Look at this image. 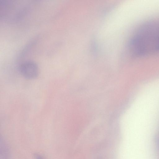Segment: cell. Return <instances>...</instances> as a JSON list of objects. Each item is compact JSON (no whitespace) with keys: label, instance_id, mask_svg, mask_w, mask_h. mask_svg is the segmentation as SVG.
Listing matches in <instances>:
<instances>
[{"label":"cell","instance_id":"cell-1","mask_svg":"<svg viewBox=\"0 0 159 159\" xmlns=\"http://www.w3.org/2000/svg\"><path fill=\"white\" fill-rule=\"evenodd\" d=\"M135 55L143 56L159 52V24L149 23L141 27L130 44Z\"/></svg>","mask_w":159,"mask_h":159},{"label":"cell","instance_id":"cell-2","mask_svg":"<svg viewBox=\"0 0 159 159\" xmlns=\"http://www.w3.org/2000/svg\"><path fill=\"white\" fill-rule=\"evenodd\" d=\"M19 70L22 75L28 79L35 78L39 73L37 65L35 62L31 61L22 62L19 66Z\"/></svg>","mask_w":159,"mask_h":159},{"label":"cell","instance_id":"cell-3","mask_svg":"<svg viewBox=\"0 0 159 159\" xmlns=\"http://www.w3.org/2000/svg\"><path fill=\"white\" fill-rule=\"evenodd\" d=\"M35 157L36 159H44L41 156L38 154H35Z\"/></svg>","mask_w":159,"mask_h":159}]
</instances>
